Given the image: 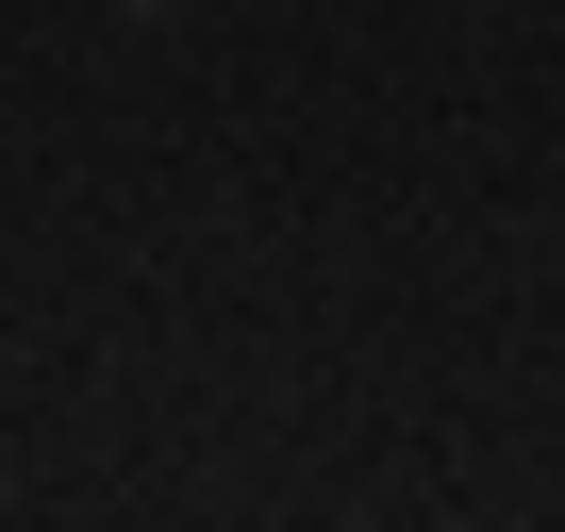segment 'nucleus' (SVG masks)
Returning a JSON list of instances; mask_svg holds the SVG:
<instances>
[{
  "label": "nucleus",
  "instance_id": "obj_1",
  "mask_svg": "<svg viewBox=\"0 0 565 532\" xmlns=\"http://www.w3.org/2000/svg\"><path fill=\"white\" fill-rule=\"evenodd\" d=\"M117 18H183V0H117Z\"/></svg>",
  "mask_w": 565,
  "mask_h": 532
}]
</instances>
